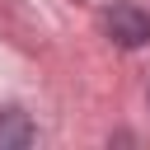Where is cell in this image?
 <instances>
[{
  "mask_svg": "<svg viewBox=\"0 0 150 150\" xmlns=\"http://www.w3.org/2000/svg\"><path fill=\"white\" fill-rule=\"evenodd\" d=\"M103 23H108V38L117 47H145L150 42V14L141 5H131V0H117L103 14Z\"/></svg>",
  "mask_w": 150,
  "mask_h": 150,
  "instance_id": "obj_1",
  "label": "cell"
},
{
  "mask_svg": "<svg viewBox=\"0 0 150 150\" xmlns=\"http://www.w3.org/2000/svg\"><path fill=\"white\" fill-rule=\"evenodd\" d=\"M33 141V127L19 108H0V145H28Z\"/></svg>",
  "mask_w": 150,
  "mask_h": 150,
  "instance_id": "obj_2",
  "label": "cell"
}]
</instances>
